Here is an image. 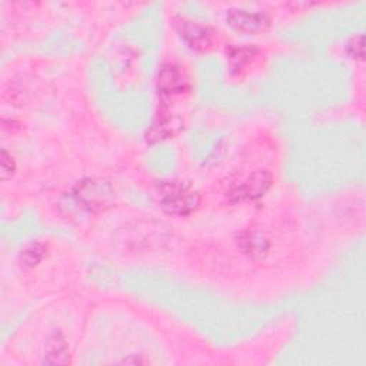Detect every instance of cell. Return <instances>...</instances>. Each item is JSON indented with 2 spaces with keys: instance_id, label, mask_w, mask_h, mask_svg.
<instances>
[{
  "instance_id": "cell-2",
  "label": "cell",
  "mask_w": 366,
  "mask_h": 366,
  "mask_svg": "<svg viewBox=\"0 0 366 366\" xmlns=\"http://www.w3.org/2000/svg\"><path fill=\"white\" fill-rule=\"evenodd\" d=\"M272 178L268 172L259 171L245 179L242 183L235 185L229 190V198L234 200H253L261 198L270 186Z\"/></svg>"
},
{
  "instance_id": "cell-7",
  "label": "cell",
  "mask_w": 366,
  "mask_h": 366,
  "mask_svg": "<svg viewBox=\"0 0 366 366\" xmlns=\"http://www.w3.org/2000/svg\"><path fill=\"white\" fill-rule=\"evenodd\" d=\"M255 55V49L249 46H232L228 50V62L234 70L244 69Z\"/></svg>"
},
{
  "instance_id": "cell-10",
  "label": "cell",
  "mask_w": 366,
  "mask_h": 366,
  "mask_svg": "<svg viewBox=\"0 0 366 366\" xmlns=\"http://www.w3.org/2000/svg\"><path fill=\"white\" fill-rule=\"evenodd\" d=\"M348 53L352 59H362V36H356L349 42Z\"/></svg>"
},
{
  "instance_id": "cell-3",
  "label": "cell",
  "mask_w": 366,
  "mask_h": 366,
  "mask_svg": "<svg viewBox=\"0 0 366 366\" xmlns=\"http://www.w3.org/2000/svg\"><path fill=\"white\" fill-rule=\"evenodd\" d=\"M228 25L238 32L245 33H258L265 30L269 26V18L262 12L245 11V9H232L227 15Z\"/></svg>"
},
{
  "instance_id": "cell-9",
  "label": "cell",
  "mask_w": 366,
  "mask_h": 366,
  "mask_svg": "<svg viewBox=\"0 0 366 366\" xmlns=\"http://www.w3.org/2000/svg\"><path fill=\"white\" fill-rule=\"evenodd\" d=\"M15 172V162L12 156L4 149L2 151V179L8 181Z\"/></svg>"
},
{
  "instance_id": "cell-6",
  "label": "cell",
  "mask_w": 366,
  "mask_h": 366,
  "mask_svg": "<svg viewBox=\"0 0 366 366\" xmlns=\"http://www.w3.org/2000/svg\"><path fill=\"white\" fill-rule=\"evenodd\" d=\"M70 360L66 341L60 333H55L46 346V363H67Z\"/></svg>"
},
{
  "instance_id": "cell-8",
  "label": "cell",
  "mask_w": 366,
  "mask_h": 366,
  "mask_svg": "<svg viewBox=\"0 0 366 366\" xmlns=\"http://www.w3.org/2000/svg\"><path fill=\"white\" fill-rule=\"evenodd\" d=\"M45 253H46V249L42 244L39 242H35V244H30L28 245L23 251H22V261L25 265L28 266H35L38 265L43 258H45Z\"/></svg>"
},
{
  "instance_id": "cell-5",
  "label": "cell",
  "mask_w": 366,
  "mask_h": 366,
  "mask_svg": "<svg viewBox=\"0 0 366 366\" xmlns=\"http://www.w3.org/2000/svg\"><path fill=\"white\" fill-rule=\"evenodd\" d=\"M188 81L179 67L173 64L165 66L159 73V89L165 95L182 93L188 89Z\"/></svg>"
},
{
  "instance_id": "cell-1",
  "label": "cell",
  "mask_w": 366,
  "mask_h": 366,
  "mask_svg": "<svg viewBox=\"0 0 366 366\" xmlns=\"http://www.w3.org/2000/svg\"><path fill=\"white\" fill-rule=\"evenodd\" d=\"M161 202L169 213L185 216L198 209L200 196L190 186L172 182L162 186Z\"/></svg>"
},
{
  "instance_id": "cell-4",
  "label": "cell",
  "mask_w": 366,
  "mask_h": 366,
  "mask_svg": "<svg viewBox=\"0 0 366 366\" xmlns=\"http://www.w3.org/2000/svg\"><path fill=\"white\" fill-rule=\"evenodd\" d=\"M178 30L188 45L196 50H206L215 42V32L209 26L182 21L178 23Z\"/></svg>"
}]
</instances>
